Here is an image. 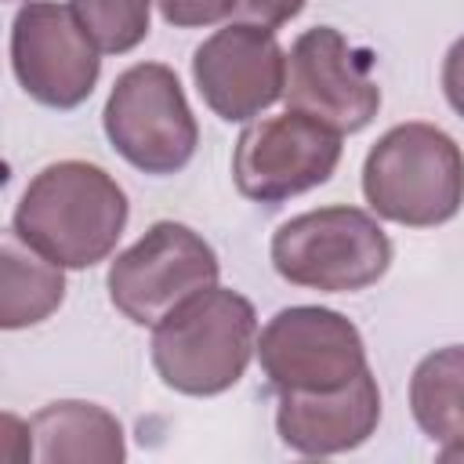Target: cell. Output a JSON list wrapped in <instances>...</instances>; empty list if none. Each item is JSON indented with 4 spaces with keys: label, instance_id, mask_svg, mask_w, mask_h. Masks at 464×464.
<instances>
[{
    "label": "cell",
    "instance_id": "obj_1",
    "mask_svg": "<svg viewBox=\"0 0 464 464\" xmlns=\"http://www.w3.org/2000/svg\"><path fill=\"white\" fill-rule=\"evenodd\" d=\"M127 218V192L105 167L58 160L29 178L11 232L62 268H91L116 250Z\"/></svg>",
    "mask_w": 464,
    "mask_h": 464
},
{
    "label": "cell",
    "instance_id": "obj_2",
    "mask_svg": "<svg viewBox=\"0 0 464 464\" xmlns=\"http://www.w3.org/2000/svg\"><path fill=\"white\" fill-rule=\"evenodd\" d=\"M152 366L170 392L210 399L239 384L257 355V312L228 286H210L152 326Z\"/></svg>",
    "mask_w": 464,
    "mask_h": 464
},
{
    "label": "cell",
    "instance_id": "obj_3",
    "mask_svg": "<svg viewBox=\"0 0 464 464\" xmlns=\"http://www.w3.org/2000/svg\"><path fill=\"white\" fill-rule=\"evenodd\" d=\"M362 196L384 221L446 225L464 203V152L435 123H395L362 160Z\"/></svg>",
    "mask_w": 464,
    "mask_h": 464
},
{
    "label": "cell",
    "instance_id": "obj_4",
    "mask_svg": "<svg viewBox=\"0 0 464 464\" xmlns=\"http://www.w3.org/2000/svg\"><path fill=\"white\" fill-rule=\"evenodd\" d=\"M272 268L304 290L355 294L392 268V239L373 214L334 203L304 210L272 232Z\"/></svg>",
    "mask_w": 464,
    "mask_h": 464
},
{
    "label": "cell",
    "instance_id": "obj_5",
    "mask_svg": "<svg viewBox=\"0 0 464 464\" xmlns=\"http://www.w3.org/2000/svg\"><path fill=\"white\" fill-rule=\"evenodd\" d=\"M102 127L112 149L152 178L185 170L199 145V123L181 80L163 62H138L116 76L102 109Z\"/></svg>",
    "mask_w": 464,
    "mask_h": 464
},
{
    "label": "cell",
    "instance_id": "obj_6",
    "mask_svg": "<svg viewBox=\"0 0 464 464\" xmlns=\"http://www.w3.org/2000/svg\"><path fill=\"white\" fill-rule=\"evenodd\" d=\"M214 246L181 221H156L109 265L105 286L116 312L134 326H156L188 297L218 286Z\"/></svg>",
    "mask_w": 464,
    "mask_h": 464
},
{
    "label": "cell",
    "instance_id": "obj_7",
    "mask_svg": "<svg viewBox=\"0 0 464 464\" xmlns=\"http://www.w3.org/2000/svg\"><path fill=\"white\" fill-rule=\"evenodd\" d=\"M341 163V134L304 112L257 116L232 149V181L254 203H286L330 181Z\"/></svg>",
    "mask_w": 464,
    "mask_h": 464
},
{
    "label": "cell",
    "instance_id": "obj_8",
    "mask_svg": "<svg viewBox=\"0 0 464 464\" xmlns=\"http://www.w3.org/2000/svg\"><path fill=\"white\" fill-rule=\"evenodd\" d=\"M257 362L276 395L330 392L370 366L359 326L323 304L279 308L257 334Z\"/></svg>",
    "mask_w": 464,
    "mask_h": 464
},
{
    "label": "cell",
    "instance_id": "obj_9",
    "mask_svg": "<svg viewBox=\"0 0 464 464\" xmlns=\"http://www.w3.org/2000/svg\"><path fill=\"white\" fill-rule=\"evenodd\" d=\"M11 69L33 102L69 112L94 94L102 51L69 4L29 0L11 18Z\"/></svg>",
    "mask_w": 464,
    "mask_h": 464
},
{
    "label": "cell",
    "instance_id": "obj_10",
    "mask_svg": "<svg viewBox=\"0 0 464 464\" xmlns=\"http://www.w3.org/2000/svg\"><path fill=\"white\" fill-rule=\"evenodd\" d=\"M373 54L352 47L334 25L304 29L286 51V109L326 123L337 134H359L381 109Z\"/></svg>",
    "mask_w": 464,
    "mask_h": 464
},
{
    "label": "cell",
    "instance_id": "obj_11",
    "mask_svg": "<svg viewBox=\"0 0 464 464\" xmlns=\"http://www.w3.org/2000/svg\"><path fill=\"white\" fill-rule=\"evenodd\" d=\"M199 98L225 123H250L283 98L286 51L272 29L228 22L192 54Z\"/></svg>",
    "mask_w": 464,
    "mask_h": 464
},
{
    "label": "cell",
    "instance_id": "obj_12",
    "mask_svg": "<svg viewBox=\"0 0 464 464\" xmlns=\"http://www.w3.org/2000/svg\"><path fill=\"white\" fill-rule=\"evenodd\" d=\"M276 431L301 457H334L359 450L381 424V388L366 366L330 392H279Z\"/></svg>",
    "mask_w": 464,
    "mask_h": 464
},
{
    "label": "cell",
    "instance_id": "obj_13",
    "mask_svg": "<svg viewBox=\"0 0 464 464\" xmlns=\"http://www.w3.org/2000/svg\"><path fill=\"white\" fill-rule=\"evenodd\" d=\"M33 460L40 464H120L123 424L98 402L58 399L33 413Z\"/></svg>",
    "mask_w": 464,
    "mask_h": 464
},
{
    "label": "cell",
    "instance_id": "obj_14",
    "mask_svg": "<svg viewBox=\"0 0 464 464\" xmlns=\"http://www.w3.org/2000/svg\"><path fill=\"white\" fill-rule=\"evenodd\" d=\"M65 301V268L36 254L14 232L0 243V326L25 330Z\"/></svg>",
    "mask_w": 464,
    "mask_h": 464
},
{
    "label": "cell",
    "instance_id": "obj_15",
    "mask_svg": "<svg viewBox=\"0 0 464 464\" xmlns=\"http://www.w3.org/2000/svg\"><path fill=\"white\" fill-rule=\"evenodd\" d=\"M410 413L439 446L464 439V344L435 348L413 366Z\"/></svg>",
    "mask_w": 464,
    "mask_h": 464
},
{
    "label": "cell",
    "instance_id": "obj_16",
    "mask_svg": "<svg viewBox=\"0 0 464 464\" xmlns=\"http://www.w3.org/2000/svg\"><path fill=\"white\" fill-rule=\"evenodd\" d=\"M156 0H69L102 54H127L149 36Z\"/></svg>",
    "mask_w": 464,
    "mask_h": 464
},
{
    "label": "cell",
    "instance_id": "obj_17",
    "mask_svg": "<svg viewBox=\"0 0 464 464\" xmlns=\"http://www.w3.org/2000/svg\"><path fill=\"white\" fill-rule=\"evenodd\" d=\"M160 18L174 29H203L232 18L236 0H156Z\"/></svg>",
    "mask_w": 464,
    "mask_h": 464
},
{
    "label": "cell",
    "instance_id": "obj_18",
    "mask_svg": "<svg viewBox=\"0 0 464 464\" xmlns=\"http://www.w3.org/2000/svg\"><path fill=\"white\" fill-rule=\"evenodd\" d=\"M308 0H236L232 7V22L243 25H257V29H279L286 22H294L304 11Z\"/></svg>",
    "mask_w": 464,
    "mask_h": 464
},
{
    "label": "cell",
    "instance_id": "obj_19",
    "mask_svg": "<svg viewBox=\"0 0 464 464\" xmlns=\"http://www.w3.org/2000/svg\"><path fill=\"white\" fill-rule=\"evenodd\" d=\"M442 94L450 109L464 120V36H457L442 58Z\"/></svg>",
    "mask_w": 464,
    "mask_h": 464
},
{
    "label": "cell",
    "instance_id": "obj_20",
    "mask_svg": "<svg viewBox=\"0 0 464 464\" xmlns=\"http://www.w3.org/2000/svg\"><path fill=\"white\" fill-rule=\"evenodd\" d=\"M439 460H457V464H464V439L442 442V446H439Z\"/></svg>",
    "mask_w": 464,
    "mask_h": 464
}]
</instances>
